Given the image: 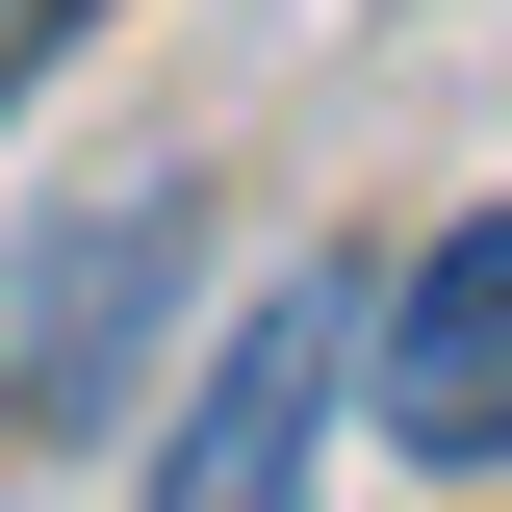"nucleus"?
<instances>
[{"mask_svg": "<svg viewBox=\"0 0 512 512\" xmlns=\"http://www.w3.org/2000/svg\"><path fill=\"white\" fill-rule=\"evenodd\" d=\"M180 256H205V180H103V205H52V231L0 256V436L128 410V359H154V308H180Z\"/></svg>", "mask_w": 512, "mask_h": 512, "instance_id": "nucleus-1", "label": "nucleus"}, {"mask_svg": "<svg viewBox=\"0 0 512 512\" xmlns=\"http://www.w3.org/2000/svg\"><path fill=\"white\" fill-rule=\"evenodd\" d=\"M333 410H359V282H333V256H282V282L205 333L180 436H154V512H308Z\"/></svg>", "mask_w": 512, "mask_h": 512, "instance_id": "nucleus-2", "label": "nucleus"}, {"mask_svg": "<svg viewBox=\"0 0 512 512\" xmlns=\"http://www.w3.org/2000/svg\"><path fill=\"white\" fill-rule=\"evenodd\" d=\"M359 410L410 461H512V205H461V231L359 308Z\"/></svg>", "mask_w": 512, "mask_h": 512, "instance_id": "nucleus-3", "label": "nucleus"}, {"mask_svg": "<svg viewBox=\"0 0 512 512\" xmlns=\"http://www.w3.org/2000/svg\"><path fill=\"white\" fill-rule=\"evenodd\" d=\"M0 26H77V0H0Z\"/></svg>", "mask_w": 512, "mask_h": 512, "instance_id": "nucleus-4", "label": "nucleus"}, {"mask_svg": "<svg viewBox=\"0 0 512 512\" xmlns=\"http://www.w3.org/2000/svg\"><path fill=\"white\" fill-rule=\"evenodd\" d=\"M0 77H26V26H0Z\"/></svg>", "mask_w": 512, "mask_h": 512, "instance_id": "nucleus-5", "label": "nucleus"}]
</instances>
